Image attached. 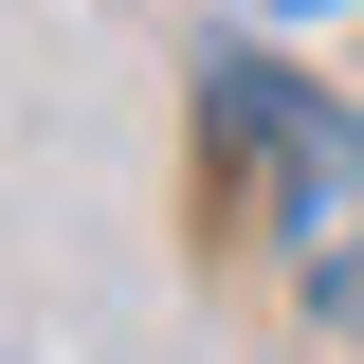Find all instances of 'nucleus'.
Masks as SVG:
<instances>
[{
	"mask_svg": "<svg viewBox=\"0 0 364 364\" xmlns=\"http://www.w3.org/2000/svg\"><path fill=\"white\" fill-rule=\"evenodd\" d=\"M200 146L255 182L273 255L310 273V291H346V273H364V128L328 109L310 73H273L255 37H219V55H200Z\"/></svg>",
	"mask_w": 364,
	"mask_h": 364,
	"instance_id": "1",
	"label": "nucleus"
},
{
	"mask_svg": "<svg viewBox=\"0 0 364 364\" xmlns=\"http://www.w3.org/2000/svg\"><path fill=\"white\" fill-rule=\"evenodd\" d=\"M273 18H346V0H273Z\"/></svg>",
	"mask_w": 364,
	"mask_h": 364,
	"instance_id": "2",
	"label": "nucleus"
}]
</instances>
